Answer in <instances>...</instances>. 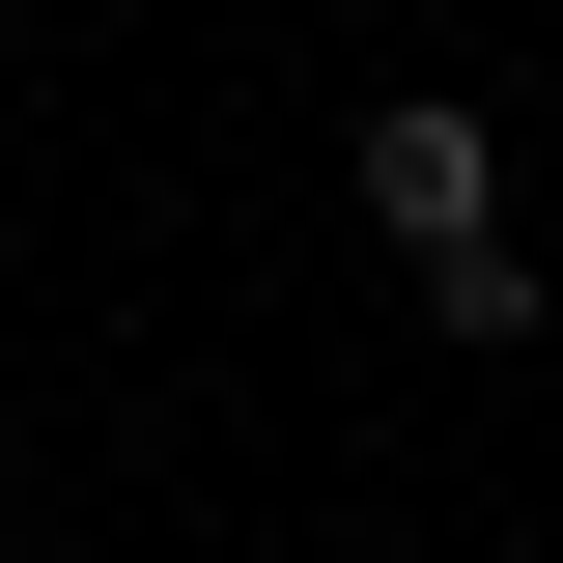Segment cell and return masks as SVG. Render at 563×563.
I'll return each mask as SVG.
<instances>
[{"instance_id":"obj_1","label":"cell","mask_w":563,"mask_h":563,"mask_svg":"<svg viewBox=\"0 0 563 563\" xmlns=\"http://www.w3.org/2000/svg\"><path fill=\"white\" fill-rule=\"evenodd\" d=\"M366 225H395V282H422V254H479V225H507V141L451 113V85H395V113H366Z\"/></svg>"},{"instance_id":"obj_2","label":"cell","mask_w":563,"mask_h":563,"mask_svg":"<svg viewBox=\"0 0 563 563\" xmlns=\"http://www.w3.org/2000/svg\"><path fill=\"white\" fill-rule=\"evenodd\" d=\"M422 339H479V366L536 339V225H479V254H422Z\"/></svg>"}]
</instances>
